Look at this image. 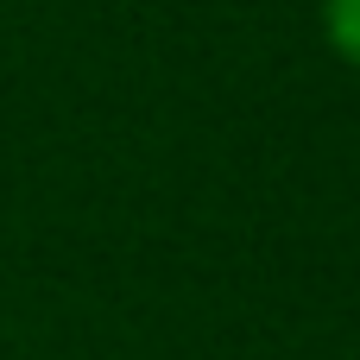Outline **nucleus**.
I'll list each match as a JSON object with an SVG mask.
<instances>
[{
	"instance_id": "nucleus-1",
	"label": "nucleus",
	"mask_w": 360,
	"mask_h": 360,
	"mask_svg": "<svg viewBox=\"0 0 360 360\" xmlns=\"http://www.w3.org/2000/svg\"><path fill=\"white\" fill-rule=\"evenodd\" d=\"M323 38L348 70H360V0H323Z\"/></svg>"
}]
</instances>
